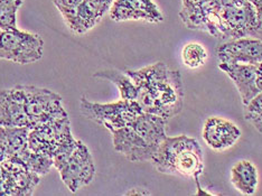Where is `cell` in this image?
Listing matches in <instances>:
<instances>
[{"label":"cell","instance_id":"18","mask_svg":"<svg viewBox=\"0 0 262 196\" xmlns=\"http://www.w3.org/2000/svg\"><path fill=\"white\" fill-rule=\"evenodd\" d=\"M29 129L26 127H0V151L18 156L28 147Z\"/></svg>","mask_w":262,"mask_h":196},{"label":"cell","instance_id":"4","mask_svg":"<svg viewBox=\"0 0 262 196\" xmlns=\"http://www.w3.org/2000/svg\"><path fill=\"white\" fill-rule=\"evenodd\" d=\"M257 32V14L250 0H221L219 11L220 40L254 37Z\"/></svg>","mask_w":262,"mask_h":196},{"label":"cell","instance_id":"25","mask_svg":"<svg viewBox=\"0 0 262 196\" xmlns=\"http://www.w3.org/2000/svg\"><path fill=\"white\" fill-rule=\"evenodd\" d=\"M254 6L255 14H257V32L254 38L262 39V0H250Z\"/></svg>","mask_w":262,"mask_h":196},{"label":"cell","instance_id":"27","mask_svg":"<svg viewBox=\"0 0 262 196\" xmlns=\"http://www.w3.org/2000/svg\"><path fill=\"white\" fill-rule=\"evenodd\" d=\"M124 195H150V193L145 188H131Z\"/></svg>","mask_w":262,"mask_h":196},{"label":"cell","instance_id":"28","mask_svg":"<svg viewBox=\"0 0 262 196\" xmlns=\"http://www.w3.org/2000/svg\"><path fill=\"white\" fill-rule=\"evenodd\" d=\"M0 31H2V29H0Z\"/></svg>","mask_w":262,"mask_h":196},{"label":"cell","instance_id":"13","mask_svg":"<svg viewBox=\"0 0 262 196\" xmlns=\"http://www.w3.org/2000/svg\"><path fill=\"white\" fill-rule=\"evenodd\" d=\"M109 15L115 21L142 20L151 24L164 21L162 10L154 0H113Z\"/></svg>","mask_w":262,"mask_h":196},{"label":"cell","instance_id":"9","mask_svg":"<svg viewBox=\"0 0 262 196\" xmlns=\"http://www.w3.org/2000/svg\"><path fill=\"white\" fill-rule=\"evenodd\" d=\"M70 192L90 185L95 176V166L90 150L84 142L76 140L70 155L54 165Z\"/></svg>","mask_w":262,"mask_h":196},{"label":"cell","instance_id":"22","mask_svg":"<svg viewBox=\"0 0 262 196\" xmlns=\"http://www.w3.org/2000/svg\"><path fill=\"white\" fill-rule=\"evenodd\" d=\"M23 0H0V29L17 28V11Z\"/></svg>","mask_w":262,"mask_h":196},{"label":"cell","instance_id":"26","mask_svg":"<svg viewBox=\"0 0 262 196\" xmlns=\"http://www.w3.org/2000/svg\"><path fill=\"white\" fill-rule=\"evenodd\" d=\"M255 84L259 91H262V63L255 67Z\"/></svg>","mask_w":262,"mask_h":196},{"label":"cell","instance_id":"7","mask_svg":"<svg viewBox=\"0 0 262 196\" xmlns=\"http://www.w3.org/2000/svg\"><path fill=\"white\" fill-rule=\"evenodd\" d=\"M44 54V40L38 34L18 28L0 31V58L19 65L38 62Z\"/></svg>","mask_w":262,"mask_h":196},{"label":"cell","instance_id":"8","mask_svg":"<svg viewBox=\"0 0 262 196\" xmlns=\"http://www.w3.org/2000/svg\"><path fill=\"white\" fill-rule=\"evenodd\" d=\"M23 88L29 130L68 116L63 108V99L57 93L33 85H23Z\"/></svg>","mask_w":262,"mask_h":196},{"label":"cell","instance_id":"14","mask_svg":"<svg viewBox=\"0 0 262 196\" xmlns=\"http://www.w3.org/2000/svg\"><path fill=\"white\" fill-rule=\"evenodd\" d=\"M0 127L28 128L23 85L0 91Z\"/></svg>","mask_w":262,"mask_h":196},{"label":"cell","instance_id":"2","mask_svg":"<svg viewBox=\"0 0 262 196\" xmlns=\"http://www.w3.org/2000/svg\"><path fill=\"white\" fill-rule=\"evenodd\" d=\"M167 119L142 112L128 126L112 132L115 150L133 163L151 162L167 137Z\"/></svg>","mask_w":262,"mask_h":196},{"label":"cell","instance_id":"1","mask_svg":"<svg viewBox=\"0 0 262 196\" xmlns=\"http://www.w3.org/2000/svg\"><path fill=\"white\" fill-rule=\"evenodd\" d=\"M138 91L137 102L144 112L165 119L176 117L183 110L184 83L178 70L157 62L126 72Z\"/></svg>","mask_w":262,"mask_h":196},{"label":"cell","instance_id":"21","mask_svg":"<svg viewBox=\"0 0 262 196\" xmlns=\"http://www.w3.org/2000/svg\"><path fill=\"white\" fill-rule=\"evenodd\" d=\"M18 156L23 159V162L26 164L29 169L39 176L49 174L52 167H54V162H53L52 158L35 153L29 149L28 147Z\"/></svg>","mask_w":262,"mask_h":196},{"label":"cell","instance_id":"6","mask_svg":"<svg viewBox=\"0 0 262 196\" xmlns=\"http://www.w3.org/2000/svg\"><path fill=\"white\" fill-rule=\"evenodd\" d=\"M75 142L68 116L31 129L28 135L29 149L52 159Z\"/></svg>","mask_w":262,"mask_h":196},{"label":"cell","instance_id":"3","mask_svg":"<svg viewBox=\"0 0 262 196\" xmlns=\"http://www.w3.org/2000/svg\"><path fill=\"white\" fill-rule=\"evenodd\" d=\"M150 163L159 173L194 181L204 173L203 149L198 140L187 135L167 136Z\"/></svg>","mask_w":262,"mask_h":196},{"label":"cell","instance_id":"5","mask_svg":"<svg viewBox=\"0 0 262 196\" xmlns=\"http://www.w3.org/2000/svg\"><path fill=\"white\" fill-rule=\"evenodd\" d=\"M80 112L89 120L100 124L112 133L128 126L144 111L135 100L120 99L117 102L98 103L82 98L80 100Z\"/></svg>","mask_w":262,"mask_h":196},{"label":"cell","instance_id":"11","mask_svg":"<svg viewBox=\"0 0 262 196\" xmlns=\"http://www.w3.org/2000/svg\"><path fill=\"white\" fill-rule=\"evenodd\" d=\"M241 129L222 117H208L204 121L202 138L214 151H225L233 147L241 138Z\"/></svg>","mask_w":262,"mask_h":196},{"label":"cell","instance_id":"15","mask_svg":"<svg viewBox=\"0 0 262 196\" xmlns=\"http://www.w3.org/2000/svg\"><path fill=\"white\" fill-rule=\"evenodd\" d=\"M113 0H82L67 26L76 35L91 31L109 13Z\"/></svg>","mask_w":262,"mask_h":196},{"label":"cell","instance_id":"10","mask_svg":"<svg viewBox=\"0 0 262 196\" xmlns=\"http://www.w3.org/2000/svg\"><path fill=\"white\" fill-rule=\"evenodd\" d=\"M221 0H182L180 18L187 28L217 36Z\"/></svg>","mask_w":262,"mask_h":196},{"label":"cell","instance_id":"19","mask_svg":"<svg viewBox=\"0 0 262 196\" xmlns=\"http://www.w3.org/2000/svg\"><path fill=\"white\" fill-rule=\"evenodd\" d=\"M93 76L98 79L108 80L112 82L115 85H117L119 92H120L121 99L137 101L138 91H137V88L134 81L130 79V76L126 72L122 73L116 70H105L95 72Z\"/></svg>","mask_w":262,"mask_h":196},{"label":"cell","instance_id":"24","mask_svg":"<svg viewBox=\"0 0 262 196\" xmlns=\"http://www.w3.org/2000/svg\"><path fill=\"white\" fill-rule=\"evenodd\" d=\"M82 0H53V4L62 15L64 23L69 21L74 15L75 10L79 7Z\"/></svg>","mask_w":262,"mask_h":196},{"label":"cell","instance_id":"23","mask_svg":"<svg viewBox=\"0 0 262 196\" xmlns=\"http://www.w3.org/2000/svg\"><path fill=\"white\" fill-rule=\"evenodd\" d=\"M244 118L262 134V91L244 105Z\"/></svg>","mask_w":262,"mask_h":196},{"label":"cell","instance_id":"12","mask_svg":"<svg viewBox=\"0 0 262 196\" xmlns=\"http://www.w3.org/2000/svg\"><path fill=\"white\" fill-rule=\"evenodd\" d=\"M216 53L222 63L258 65L262 63V39L242 37L225 40L219 45Z\"/></svg>","mask_w":262,"mask_h":196},{"label":"cell","instance_id":"17","mask_svg":"<svg viewBox=\"0 0 262 196\" xmlns=\"http://www.w3.org/2000/svg\"><path fill=\"white\" fill-rule=\"evenodd\" d=\"M231 183L242 195L255 194L259 186V171L257 166L248 159H242L232 166Z\"/></svg>","mask_w":262,"mask_h":196},{"label":"cell","instance_id":"20","mask_svg":"<svg viewBox=\"0 0 262 196\" xmlns=\"http://www.w3.org/2000/svg\"><path fill=\"white\" fill-rule=\"evenodd\" d=\"M208 58V53L205 47L196 43V41H192V43H187L182 50V59L184 65L187 69L195 70L202 68L206 63Z\"/></svg>","mask_w":262,"mask_h":196},{"label":"cell","instance_id":"16","mask_svg":"<svg viewBox=\"0 0 262 196\" xmlns=\"http://www.w3.org/2000/svg\"><path fill=\"white\" fill-rule=\"evenodd\" d=\"M255 67L257 65L239 63L220 62L219 64V69L233 81L243 105L248 104L260 92L255 84Z\"/></svg>","mask_w":262,"mask_h":196}]
</instances>
